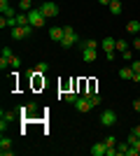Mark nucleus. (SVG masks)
<instances>
[{
  "label": "nucleus",
  "instance_id": "nucleus-10",
  "mask_svg": "<svg viewBox=\"0 0 140 156\" xmlns=\"http://www.w3.org/2000/svg\"><path fill=\"white\" fill-rule=\"evenodd\" d=\"M126 30L131 33V35H138V33H140V21H138V19L128 21V23H126Z\"/></svg>",
  "mask_w": 140,
  "mask_h": 156
},
{
  "label": "nucleus",
  "instance_id": "nucleus-26",
  "mask_svg": "<svg viewBox=\"0 0 140 156\" xmlns=\"http://www.w3.org/2000/svg\"><path fill=\"white\" fill-rule=\"evenodd\" d=\"M7 9H9V0H0V12L7 14Z\"/></svg>",
  "mask_w": 140,
  "mask_h": 156
},
{
  "label": "nucleus",
  "instance_id": "nucleus-6",
  "mask_svg": "<svg viewBox=\"0 0 140 156\" xmlns=\"http://www.w3.org/2000/svg\"><path fill=\"white\" fill-rule=\"evenodd\" d=\"M49 37H52L54 42H61V40L66 37V28L63 26H52L49 28Z\"/></svg>",
  "mask_w": 140,
  "mask_h": 156
},
{
  "label": "nucleus",
  "instance_id": "nucleus-30",
  "mask_svg": "<svg viewBox=\"0 0 140 156\" xmlns=\"http://www.w3.org/2000/svg\"><path fill=\"white\" fill-rule=\"evenodd\" d=\"M105 58L107 61H114V58H117V49H114V51H105Z\"/></svg>",
  "mask_w": 140,
  "mask_h": 156
},
{
  "label": "nucleus",
  "instance_id": "nucleus-33",
  "mask_svg": "<svg viewBox=\"0 0 140 156\" xmlns=\"http://www.w3.org/2000/svg\"><path fill=\"white\" fill-rule=\"evenodd\" d=\"M133 110L140 114V98H135V100H133Z\"/></svg>",
  "mask_w": 140,
  "mask_h": 156
},
{
  "label": "nucleus",
  "instance_id": "nucleus-23",
  "mask_svg": "<svg viewBox=\"0 0 140 156\" xmlns=\"http://www.w3.org/2000/svg\"><path fill=\"white\" fill-rule=\"evenodd\" d=\"M121 58H124V61H133V49L128 47L126 51H121Z\"/></svg>",
  "mask_w": 140,
  "mask_h": 156
},
{
  "label": "nucleus",
  "instance_id": "nucleus-21",
  "mask_svg": "<svg viewBox=\"0 0 140 156\" xmlns=\"http://www.w3.org/2000/svg\"><path fill=\"white\" fill-rule=\"evenodd\" d=\"M128 149H131V144H128V142H124V144H117V154H128Z\"/></svg>",
  "mask_w": 140,
  "mask_h": 156
},
{
  "label": "nucleus",
  "instance_id": "nucleus-24",
  "mask_svg": "<svg viewBox=\"0 0 140 156\" xmlns=\"http://www.w3.org/2000/svg\"><path fill=\"white\" fill-rule=\"evenodd\" d=\"M89 103H91V107H96V105H100V96H96V93H91V96H89Z\"/></svg>",
  "mask_w": 140,
  "mask_h": 156
},
{
  "label": "nucleus",
  "instance_id": "nucleus-38",
  "mask_svg": "<svg viewBox=\"0 0 140 156\" xmlns=\"http://www.w3.org/2000/svg\"><path fill=\"white\" fill-rule=\"evenodd\" d=\"M133 147H135V149L140 151V137H138V140H135V144H133Z\"/></svg>",
  "mask_w": 140,
  "mask_h": 156
},
{
  "label": "nucleus",
  "instance_id": "nucleus-13",
  "mask_svg": "<svg viewBox=\"0 0 140 156\" xmlns=\"http://www.w3.org/2000/svg\"><path fill=\"white\" fill-rule=\"evenodd\" d=\"M117 75H119L121 79H133V70H131V65H128V68H121Z\"/></svg>",
  "mask_w": 140,
  "mask_h": 156
},
{
  "label": "nucleus",
  "instance_id": "nucleus-8",
  "mask_svg": "<svg viewBox=\"0 0 140 156\" xmlns=\"http://www.w3.org/2000/svg\"><path fill=\"white\" fill-rule=\"evenodd\" d=\"M105 151H107L105 140H103V142H96V144L91 147V156H105Z\"/></svg>",
  "mask_w": 140,
  "mask_h": 156
},
{
  "label": "nucleus",
  "instance_id": "nucleus-15",
  "mask_svg": "<svg viewBox=\"0 0 140 156\" xmlns=\"http://www.w3.org/2000/svg\"><path fill=\"white\" fill-rule=\"evenodd\" d=\"M19 9L21 12H31L33 9V0H19Z\"/></svg>",
  "mask_w": 140,
  "mask_h": 156
},
{
  "label": "nucleus",
  "instance_id": "nucleus-16",
  "mask_svg": "<svg viewBox=\"0 0 140 156\" xmlns=\"http://www.w3.org/2000/svg\"><path fill=\"white\" fill-rule=\"evenodd\" d=\"M80 47H82V49H96V47H98V42H96V40H82Z\"/></svg>",
  "mask_w": 140,
  "mask_h": 156
},
{
  "label": "nucleus",
  "instance_id": "nucleus-31",
  "mask_svg": "<svg viewBox=\"0 0 140 156\" xmlns=\"http://www.w3.org/2000/svg\"><path fill=\"white\" fill-rule=\"evenodd\" d=\"M7 65H9V58H5V56H0V68H2V70H5Z\"/></svg>",
  "mask_w": 140,
  "mask_h": 156
},
{
  "label": "nucleus",
  "instance_id": "nucleus-25",
  "mask_svg": "<svg viewBox=\"0 0 140 156\" xmlns=\"http://www.w3.org/2000/svg\"><path fill=\"white\" fill-rule=\"evenodd\" d=\"M105 144H107V147H117V137H114V135H107L105 137Z\"/></svg>",
  "mask_w": 140,
  "mask_h": 156
},
{
  "label": "nucleus",
  "instance_id": "nucleus-39",
  "mask_svg": "<svg viewBox=\"0 0 140 156\" xmlns=\"http://www.w3.org/2000/svg\"><path fill=\"white\" fill-rule=\"evenodd\" d=\"M100 5H110V2H112V0H98Z\"/></svg>",
  "mask_w": 140,
  "mask_h": 156
},
{
  "label": "nucleus",
  "instance_id": "nucleus-7",
  "mask_svg": "<svg viewBox=\"0 0 140 156\" xmlns=\"http://www.w3.org/2000/svg\"><path fill=\"white\" fill-rule=\"evenodd\" d=\"M100 47H103V51H114L117 49V37H103Z\"/></svg>",
  "mask_w": 140,
  "mask_h": 156
},
{
  "label": "nucleus",
  "instance_id": "nucleus-22",
  "mask_svg": "<svg viewBox=\"0 0 140 156\" xmlns=\"http://www.w3.org/2000/svg\"><path fill=\"white\" fill-rule=\"evenodd\" d=\"M126 49H128V42H126V40H117V51H126Z\"/></svg>",
  "mask_w": 140,
  "mask_h": 156
},
{
  "label": "nucleus",
  "instance_id": "nucleus-27",
  "mask_svg": "<svg viewBox=\"0 0 140 156\" xmlns=\"http://www.w3.org/2000/svg\"><path fill=\"white\" fill-rule=\"evenodd\" d=\"M9 65H12V68H19V65H21V58H19V56H12V58H9Z\"/></svg>",
  "mask_w": 140,
  "mask_h": 156
},
{
  "label": "nucleus",
  "instance_id": "nucleus-5",
  "mask_svg": "<svg viewBox=\"0 0 140 156\" xmlns=\"http://www.w3.org/2000/svg\"><path fill=\"white\" fill-rule=\"evenodd\" d=\"M75 110L82 112V114H84V112H91V103H89V98L87 96H80L77 100H75Z\"/></svg>",
  "mask_w": 140,
  "mask_h": 156
},
{
  "label": "nucleus",
  "instance_id": "nucleus-32",
  "mask_svg": "<svg viewBox=\"0 0 140 156\" xmlns=\"http://www.w3.org/2000/svg\"><path fill=\"white\" fill-rule=\"evenodd\" d=\"M135 140H138V135H135V133H131V135H128V140H126V142H128V144H135Z\"/></svg>",
  "mask_w": 140,
  "mask_h": 156
},
{
  "label": "nucleus",
  "instance_id": "nucleus-18",
  "mask_svg": "<svg viewBox=\"0 0 140 156\" xmlns=\"http://www.w3.org/2000/svg\"><path fill=\"white\" fill-rule=\"evenodd\" d=\"M9 147H12V140H9L7 135H2L0 137V149H9Z\"/></svg>",
  "mask_w": 140,
  "mask_h": 156
},
{
  "label": "nucleus",
  "instance_id": "nucleus-17",
  "mask_svg": "<svg viewBox=\"0 0 140 156\" xmlns=\"http://www.w3.org/2000/svg\"><path fill=\"white\" fill-rule=\"evenodd\" d=\"M47 70H49V65H47L45 61H42V63H38V65H35V70H33V72H35V75H45Z\"/></svg>",
  "mask_w": 140,
  "mask_h": 156
},
{
  "label": "nucleus",
  "instance_id": "nucleus-1",
  "mask_svg": "<svg viewBox=\"0 0 140 156\" xmlns=\"http://www.w3.org/2000/svg\"><path fill=\"white\" fill-rule=\"evenodd\" d=\"M63 28H66V37L61 40V47H63V49H70V47L80 44V35L75 33V28L73 26H63Z\"/></svg>",
  "mask_w": 140,
  "mask_h": 156
},
{
  "label": "nucleus",
  "instance_id": "nucleus-36",
  "mask_svg": "<svg viewBox=\"0 0 140 156\" xmlns=\"http://www.w3.org/2000/svg\"><path fill=\"white\" fill-rule=\"evenodd\" d=\"M133 82H135V84H140V72H133Z\"/></svg>",
  "mask_w": 140,
  "mask_h": 156
},
{
  "label": "nucleus",
  "instance_id": "nucleus-12",
  "mask_svg": "<svg viewBox=\"0 0 140 156\" xmlns=\"http://www.w3.org/2000/svg\"><path fill=\"white\" fill-rule=\"evenodd\" d=\"M12 37H14V40H26V30H23V26L12 28Z\"/></svg>",
  "mask_w": 140,
  "mask_h": 156
},
{
  "label": "nucleus",
  "instance_id": "nucleus-9",
  "mask_svg": "<svg viewBox=\"0 0 140 156\" xmlns=\"http://www.w3.org/2000/svg\"><path fill=\"white\" fill-rule=\"evenodd\" d=\"M82 58L87 61V63H93V61L98 58V51L96 49H82Z\"/></svg>",
  "mask_w": 140,
  "mask_h": 156
},
{
  "label": "nucleus",
  "instance_id": "nucleus-37",
  "mask_svg": "<svg viewBox=\"0 0 140 156\" xmlns=\"http://www.w3.org/2000/svg\"><path fill=\"white\" fill-rule=\"evenodd\" d=\"M131 133H135V135H138V137H140V124H138V126H135V128H133V130H131Z\"/></svg>",
  "mask_w": 140,
  "mask_h": 156
},
{
  "label": "nucleus",
  "instance_id": "nucleus-11",
  "mask_svg": "<svg viewBox=\"0 0 140 156\" xmlns=\"http://www.w3.org/2000/svg\"><path fill=\"white\" fill-rule=\"evenodd\" d=\"M107 9H110V14L119 16V14H121V2H119V0H112V2L107 5Z\"/></svg>",
  "mask_w": 140,
  "mask_h": 156
},
{
  "label": "nucleus",
  "instance_id": "nucleus-3",
  "mask_svg": "<svg viewBox=\"0 0 140 156\" xmlns=\"http://www.w3.org/2000/svg\"><path fill=\"white\" fill-rule=\"evenodd\" d=\"M40 12L45 14L47 19H56V16H59V5H56V2H52V0H42V5H40Z\"/></svg>",
  "mask_w": 140,
  "mask_h": 156
},
{
  "label": "nucleus",
  "instance_id": "nucleus-2",
  "mask_svg": "<svg viewBox=\"0 0 140 156\" xmlns=\"http://www.w3.org/2000/svg\"><path fill=\"white\" fill-rule=\"evenodd\" d=\"M28 21H31V26H33V28H42L47 23V16L40 12V7H33V9L28 12Z\"/></svg>",
  "mask_w": 140,
  "mask_h": 156
},
{
  "label": "nucleus",
  "instance_id": "nucleus-19",
  "mask_svg": "<svg viewBox=\"0 0 140 156\" xmlns=\"http://www.w3.org/2000/svg\"><path fill=\"white\" fill-rule=\"evenodd\" d=\"M63 98H66V103L75 105V100H77V98H80V96H77V93H75V91H68V93H66V96H63Z\"/></svg>",
  "mask_w": 140,
  "mask_h": 156
},
{
  "label": "nucleus",
  "instance_id": "nucleus-34",
  "mask_svg": "<svg viewBox=\"0 0 140 156\" xmlns=\"http://www.w3.org/2000/svg\"><path fill=\"white\" fill-rule=\"evenodd\" d=\"M133 49H135V51H140V37H133Z\"/></svg>",
  "mask_w": 140,
  "mask_h": 156
},
{
  "label": "nucleus",
  "instance_id": "nucleus-35",
  "mask_svg": "<svg viewBox=\"0 0 140 156\" xmlns=\"http://www.w3.org/2000/svg\"><path fill=\"white\" fill-rule=\"evenodd\" d=\"M0 154H2V156H12L14 151H12V149H0Z\"/></svg>",
  "mask_w": 140,
  "mask_h": 156
},
{
  "label": "nucleus",
  "instance_id": "nucleus-28",
  "mask_svg": "<svg viewBox=\"0 0 140 156\" xmlns=\"http://www.w3.org/2000/svg\"><path fill=\"white\" fill-rule=\"evenodd\" d=\"M2 56H5V58H12L14 54H12V47H2Z\"/></svg>",
  "mask_w": 140,
  "mask_h": 156
},
{
  "label": "nucleus",
  "instance_id": "nucleus-29",
  "mask_svg": "<svg viewBox=\"0 0 140 156\" xmlns=\"http://www.w3.org/2000/svg\"><path fill=\"white\" fill-rule=\"evenodd\" d=\"M131 70H133V72H140V61H131Z\"/></svg>",
  "mask_w": 140,
  "mask_h": 156
},
{
  "label": "nucleus",
  "instance_id": "nucleus-14",
  "mask_svg": "<svg viewBox=\"0 0 140 156\" xmlns=\"http://www.w3.org/2000/svg\"><path fill=\"white\" fill-rule=\"evenodd\" d=\"M16 23H19V26H28V23H31V21H28V12H19L16 14Z\"/></svg>",
  "mask_w": 140,
  "mask_h": 156
},
{
  "label": "nucleus",
  "instance_id": "nucleus-4",
  "mask_svg": "<svg viewBox=\"0 0 140 156\" xmlns=\"http://www.w3.org/2000/svg\"><path fill=\"white\" fill-rule=\"evenodd\" d=\"M100 124L105 126V128L114 126V124H117V112H114V110H105L103 114H100Z\"/></svg>",
  "mask_w": 140,
  "mask_h": 156
},
{
  "label": "nucleus",
  "instance_id": "nucleus-20",
  "mask_svg": "<svg viewBox=\"0 0 140 156\" xmlns=\"http://www.w3.org/2000/svg\"><path fill=\"white\" fill-rule=\"evenodd\" d=\"M0 119L9 124V121H14V119H16V114H14V112H2V114H0Z\"/></svg>",
  "mask_w": 140,
  "mask_h": 156
}]
</instances>
